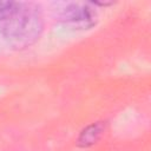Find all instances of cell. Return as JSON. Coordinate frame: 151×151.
Returning <instances> with one entry per match:
<instances>
[{
    "label": "cell",
    "instance_id": "cell-1",
    "mask_svg": "<svg viewBox=\"0 0 151 151\" xmlns=\"http://www.w3.org/2000/svg\"><path fill=\"white\" fill-rule=\"evenodd\" d=\"M42 29L44 17L37 2L0 0V33L9 46L15 50L29 47Z\"/></svg>",
    "mask_w": 151,
    "mask_h": 151
},
{
    "label": "cell",
    "instance_id": "cell-3",
    "mask_svg": "<svg viewBox=\"0 0 151 151\" xmlns=\"http://www.w3.org/2000/svg\"><path fill=\"white\" fill-rule=\"evenodd\" d=\"M104 130H105V124H103V122H97L86 126L80 132L77 139V145L81 149H86L94 145L100 139Z\"/></svg>",
    "mask_w": 151,
    "mask_h": 151
},
{
    "label": "cell",
    "instance_id": "cell-2",
    "mask_svg": "<svg viewBox=\"0 0 151 151\" xmlns=\"http://www.w3.org/2000/svg\"><path fill=\"white\" fill-rule=\"evenodd\" d=\"M59 19L74 29H90L98 22V11L93 2L71 1L58 9Z\"/></svg>",
    "mask_w": 151,
    "mask_h": 151
}]
</instances>
